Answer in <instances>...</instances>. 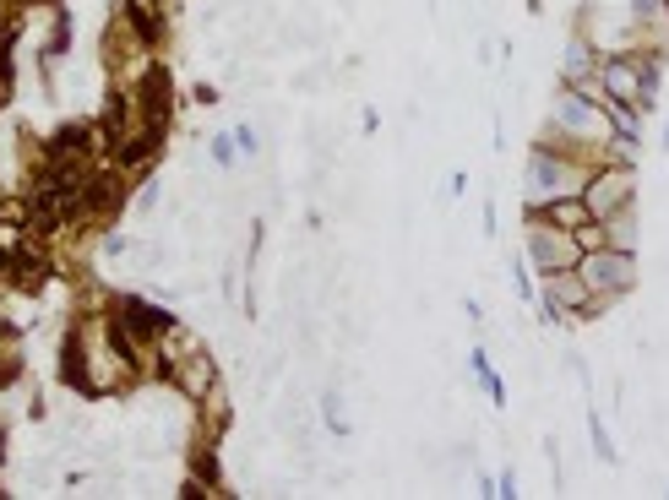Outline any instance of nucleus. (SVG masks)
Segmentation results:
<instances>
[{
    "mask_svg": "<svg viewBox=\"0 0 669 500\" xmlns=\"http://www.w3.org/2000/svg\"><path fill=\"white\" fill-rule=\"evenodd\" d=\"M577 278L588 283V294L599 299V305H610V299H621L637 289V250H615V245H593L577 256Z\"/></svg>",
    "mask_w": 669,
    "mask_h": 500,
    "instance_id": "1",
    "label": "nucleus"
},
{
    "mask_svg": "<svg viewBox=\"0 0 669 500\" xmlns=\"http://www.w3.org/2000/svg\"><path fill=\"white\" fill-rule=\"evenodd\" d=\"M534 218V229H528V261H534V272H544V278H555V272H572L582 245L572 229H555L550 218H539V212H528Z\"/></svg>",
    "mask_w": 669,
    "mask_h": 500,
    "instance_id": "2",
    "label": "nucleus"
},
{
    "mask_svg": "<svg viewBox=\"0 0 669 500\" xmlns=\"http://www.w3.org/2000/svg\"><path fill=\"white\" fill-rule=\"evenodd\" d=\"M582 202H588L593 218H615V212H626V207H637V174H631L626 164H610V169H599V174H588L582 180Z\"/></svg>",
    "mask_w": 669,
    "mask_h": 500,
    "instance_id": "3",
    "label": "nucleus"
},
{
    "mask_svg": "<svg viewBox=\"0 0 669 500\" xmlns=\"http://www.w3.org/2000/svg\"><path fill=\"white\" fill-rule=\"evenodd\" d=\"M582 180H588V174H572L561 158L550 153V147H534V158H528V191H534V207L539 202H555V196L582 191Z\"/></svg>",
    "mask_w": 669,
    "mask_h": 500,
    "instance_id": "4",
    "label": "nucleus"
},
{
    "mask_svg": "<svg viewBox=\"0 0 669 500\" xmlns=\"http://www.w3.org/2000/svg\"><path fill=\"white\" fill-rule=\"evenodd\" d=\"M599 87H604V104H631V109L642 115L637 49H631V55H604V60H599Z\"/></svg>",
    "mask_w": 669,
    "mask_h": 500,
    "instance_id": "5",
    "label": "nucleus"
},
{
    "mask_svg": "<svg viewBox=\"0 0 669 500\" xmlns=\"http://www.w3.org/2000/svg\"><path fill=\"white\" fill-rule=\"evenodd\" d=\"M142 109H147V125H169V109H175V98H169V71H164V66H147Z\"/></svg>",
    "mask_w": 669,
    "mask_h": 500,
    "instance_id": "6",
    "label": "nucleus"
},
{
    "mask_svg": "<svg viewBox=\"0 0 669 500\" xmlns=\"http://www.w3.org/2000/svg\"><path fill=\"white\" fill-rule=\"evenodd\" d=\"M158 147H164V125H147L142 136H131V142L115 153V164H120V169H136V164H147V158H153Z\"/></svg>",
    "mask_w": 669,
    "mask_h": 500,
    "instance_id": "7",
    "label": "nucleus"
},
{
    "mask_svg": "<svg viewBox=\"0 0 669 500\" xmlns=\"http://www.w3.org/2000/svg\"><path fill=\"white\" fill-rule=\"evenodd\" d=\"M631 22L642 33H659V44L669 39V0H631Z\"/></svg>",
    "mask_w": 669,
    "mask_h": 500,
    "instance_id": "8",
    "label": "nucleus"
},
{
    "mask_svg": "<svg viewBox=\"0 0 669 500\" xmlns=\"http://www.w3.org/2000/svg\"><path fill=\"white\" fill-rule=\"evenodd\" d=\"M126 22L136 28V39H142V44H158V39H164V22H158L153 0H131V6H126Z\"/></svg>",
    "mask_w": 669,
    "mask_h": 500,
    "instance_id": "9",
    "label": "nucleus"
},
{
    "mask_svg": "<svg viewBox=\"0 0 669 500\" xmlns=\"http://www.w3.org/2000/svg\"><path fill=\"white\" fill-rule=\"evenodd\" d=\"M637 207H626V212H615V218H604V245H615V250H637V218H631Z\"/></svg>",
    "mask_w": 669,
    "mask_h": 500,
    "instance_id": "10",
    "label": "nucleus"
},
{
    "mask_svg": "<svg viewBox=\"0 0 669 500\" xmlns=\"http://www.w3.org/2000/svg\"><path fill=\"white\" fill-rule=\"evenodd\" d=\"M60 375H66L71 386H88V375H82V343H77V337H66V365H60Z\"/></svg>",
    "mask_w": 669,
    "mask_h": 500,
    "instance_id": "11",
    "label": "nucleus"
},
{
    "mask_svg": "<svg viewBox=\"0 0 669 500\" xmlns=\"http://www.w3.org/2000/svg\"><path fill=\"white\" fill-rule=\"evenodd\" d=\"M593 446H599V457H604V462H615V446H610V435H604L599 414H593Z\"/></svg>",
    "mask_w": 669,
    "mask_h": 500,
    "instance_id": "12",
    "label": "nucleus"
},
{
    "mask_svg": "<svg viewBox=\"0 0 669 500\" xmlns=\"http://www.w3.org/2000/svg\"><path fill=\"white\" fill-rule=\"evenodd\" d=\"M196 479L218 484V457H213V452H202V457H196Z\"/></svg>",
    "mask_w": 669,
    "mask_h": 500,
    "instance_id": "13",
    "label": "nucleus"
},
{
    "mask_svg": "<svg viewBox=\"0 0 669 500\" xmlns=\"http://www.w3.org/2000/svg\"><path fill=\"white\" fill-rule=\"evenodd\" d=\"M0 223H22V202H6V207H0Z\"/></svg>",
    "mask_w": 669,
    "mask_h": 500,
    "instance_id": "14",
    "label": "nucleus"
},
{
    "mask_svg": "<svg viewBox=\"0 0 669 500\" xmlns=\"http://www.w3.org/2000/svg\"><path fill=\"white\" fill-rule=\"evenodd\" d=\"M664 147H669V125H664Z\"/></svg>",
    "mask_w": 669,
    "mask_h": 500,
    "instance_id": "15",
    "label": "nucleus"
}]
</instances>
